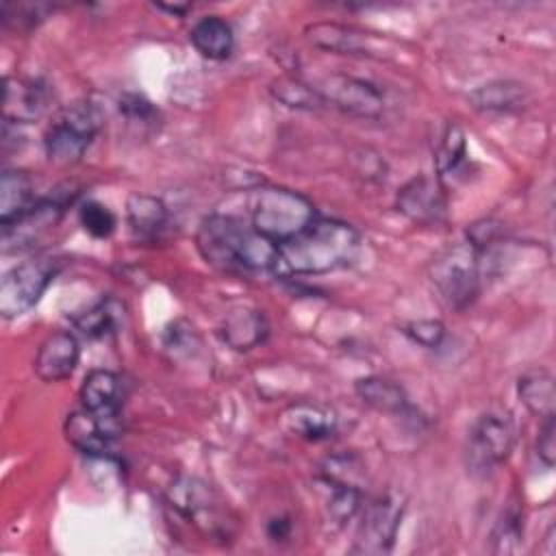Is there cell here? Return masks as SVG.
Returning <instances> with one entry per match:
<instances>
[{
  "instance_id": "e575fe53",
  "label": "cell",
  "mask_w": 556,
  "mask_h": 556,
  "mask_svg": "<svg viewBox=\"0 0 556 556\" xmlns=\"http://www.w3.org/2000/svg\"><path fill=\"white\" fill-rule=\"evenodd\" d=\"M119 111L126 115V119L141 122V124H150L156 117L154 106L146 98H141L137 93H124L119 98Z\"/></svg>"
},
{
  "instance_id": "5bb4252c",
  "label": "cell",
  "mask_w": 556,
  "mask_h": 556,
  "mask_svg": "<svg viewBox=\"0 0 556 556\" xmlns=\"http://www.w3.org/2000/svg\"><path fill=\"white\" fill-rule=\"evenodd\" d=\"M67 206V198L50 195L46 200H37L24 215L15 222L2 226L4 250H24L39 241L50 228H54Z\"/></svg>"
},
{
  "instance_id": "d6986e66",
  "label": "cell",
  "mask_w": 556,
  "mask_h": 556,
  "mask_svg": "<svg viewBox=\"0 0 556 556\" xmlns=\"http://www.w3.org/2000/svg\"><path fill=\"white\" fill-rule=\"evenodd\" d=\"M80 404L106 424H115L122 406V378L109 369H91L80 384Z\"/></svg>"
},
{
  "instance_id": "8992f818",
  "label": "cell",
  "mask_w": 556,
  "mask_h": 556,
  "mask_svg": "<svg viewBox=\"0 0 556 556\" xmlns=\"http://www.w3.org/2000/svg\"><path fill=\"white\" fill-rule=\"evenodd\" d=\"M517 430L515 421L504 410L482 413L467 441V467L476 476H489L497 465H502L515 447Z\"/></svg>"
},
{
  "instance_id": "d590c367",
  "label": "cell",
  "mask_w": 556,
  "mask_h": 556,
  "mask_svg": "<svg viewBox=\"0 0 556 556\" xmlns=\"http://www.w3.org/2000/svg\"><path fill=\"white\" fill-rule=\"evenodd\" d=\"M291 534V519L289 517H274L267 523V536L271 541H287Z\"/></svg>"
},
{
  "instance_id": "8fae6325",
  "label": "cell",
  "mask_w": 556,
  "mask_h": 556,
  "mask_svg": "<svg viewBox=\"0 0 556 556\" xmlns=\"http://www.w3.org/2000/svg\"><path fill=\"white\" fill-rule=\"evenodd\" d=\"M361 523L354 539V552L356 554H387L391 552L397 528L402 521L404 504L395 495H378L369 500L365 506H361Z\"/></svg>"
},
{
  "instance_id": "83f0119b",
  "label": "cell",
  "mask_w": 556,
  "mask_h": 556,
  "mask_svg": "<svg viewBox=\"0 0 556 556\" xmlns=\"http://www.w3.org/2000/svg\"><path fill=\"white\" fill-rule=\"evenodd\" d=\"M523 536V515L521 506L517 502H510L497 517L493 526V552L497 554H510L519 547V541Z\"/></svg>"
},
{
  "instance_id": "4316f807",
  "label": "cell",
  "mask_w": 556,
  "mask_h": 556,
  "mask_svg": "<svg viewBox=\"0 0 556 556\" xmlns=\"http://www.w3.org/2000/svg\"><path fill=\"white\" fill-rule=\"evenodd\" d=\"M467 161V141L465 132L458 124H447L437 152H434V167L439 174V180L445 176H454Z\"/></svg>"
},
{
  "instance_id": "f1b7e54d",
  "label": "cell",
  "mask_w": 556,
  "mask_h": 556,
  "mask_svg": "<svg viewBox=\"0 0 556 556\" xmlns=\"http://www.w3.org/2000/svg\"><path fill=\"white\" fill-rule=\"evenodd\" d=\"M113 306V300H102L93 304L91 308L74 317L76 330H80V334H85L87 339H104L113 334L117 328V311Z\"/></svg>"
},
{
  "instance_id": "e0dca14e",
  "label": "cell",
  "mask_w": 556,
  "mask_h": 556,
  "mask_svg": "<svg viewBox=\"0 0 556 556\" xmlns=\"http://www.w3.org/2000/svg\"><path fill=\"white\" fill-rule=\"evenodd\" d=\"M65 439L83 454L91 458L111 456V439L115 437V428L93 415L87 408L72 410L63 426Z\"/></svg>"
},
{
  "instance_id": "4dcf8cb0",
  "label": "cell",
  "mask_w": 556,
  "mask_h": 556,
  "mask_svg": "<svg viewBox=\"0 0 556 556\" xmlns=\"http://www.w3.org/2000/svg\"><path fill=\"white\" fill-rule=\"evenodd\" d=\"M78 219L80 226L96 239H106L113 235L115 230V215L109 211V206H104L98 200H87L80 204L78 208Z\"/></svg>"
},
{
  "instance_id": "8d00e7d4",
  "label": "cell",
  "mask_w": 556,
  "mask_h": 556,
  "mask_svg": "<svg viewBox=\"0 0 556 556\" xmlns=\"http://www.w3.org/2000/svg\"><path fill=\"white\" fill-rule=\"evenodd\" d=\"M159 9L169 11V13H174V15H182V13L189 9V4H159Z\"/></svg>"
},
{
  "instance_id": "836d02e7",
  "label": "cell",
  "mask_w": 556,
  "mask_h": 556,
  "mask_svg": "<svg viewBox=\"0 0 556 556\" xmlns=\"http://www.w3.org/2000/svg\"><path fill=\"white\" fill-rule=\"evenodd\" d=\"M554 434H556V417H554V415H547V417L541 419L539 437H536V456H539V460H541L545 467H552V465H554V458H556V441H554Z\"/></svg>"
},
{
  "instance_id": "3957f363",
  "label": "cell",
  "mask_w": 556,
  "mask_h": 556,
  "mask_svg": "<svg viewBox=\"0 0 556 556\" xmlns=\"http://www.w3.org/2000/svg\"><path fill=\"white\" fill-rule=\"evenodd\" d=\"M482 250L471 241L452 243L439 250L430 265L428 278L450 308L463 311L476 302L482 289Z\"/></svg>"
},
{
  "instance_id": "52a82bcc",
  "label": "cell",
  "mask_w": 556,
  "mask_h": 556,
  "mask_svg": "<svg viewBox=\"0 0 556 556\" xmlns=\"http://www.w3.org/2000/svg\"><path fill=\"white\" fill-rule=\"evenodd\" d=\"M59 274L56 258H33L11 267L0 280L2 317H20L30 311Z\"/></svg>"
},
{
  "instance_id": "f546056e",
  "label": "cell",
  "mask_w": 556,
  "mask_h": 556,
  "mask_svg": "<svg viewBox=\"0 0 556 556\" xmlns=\"http://www.w3.org/2000/svg\"><path fill=\"white\" fill-rule=\"evenodd\" d=\"M269 91L276 100H280L287 106H295V109H317V106H321V100L317 98V93L302 78L280 76L271 83Z\"/></svg>"
},
{
  "instance_id": "7a4b0ae2",
  "label": "cell",
  "mask_w": 556,
  "mask_h": 556,
  "mask_svg": "<svg viewBox=\"0 0 556 556\" xmlns=\"http://www.w3.org/2000/svg\"><path fill=\"white\" fill-rule=\"evenodd\" d=\"M361 250V235L354 226L315 217L300 235L278 245V265L289 274L319 276L354 263Z\"/></svg>"
},
{
  "instance_id": "6da1fadb",
  "label": "cell",
  "mask_w": 556,
  "mask_h": 556,
  "mask_svg": "<svg viewBox=\"0 0 556 556\" xmlns=\"http://www.w3.org/2000/svg\"><path fill=\"white\" fill-rule=\"evenodd\" d=\"M195 245L208 265L228 274L278 267V245L256 232L252 224L232 215L213 213L204 217L195 235Z\"/></svg>"
},
{
  "instance_id": "ffe728a7",
  "label": "cell",
  "mask_w": 556,
  "mask_h": 556,
  "mask_svg": "<svg viewBox=\"0 0 556 556\" xmlns=\"http://www.w3.org/2000/svg\"><path fill=\"white\" fill-rule=\"evenodd\" d=\"M222 343L235 352H248L261 345L269 334V324L265 315L250 306H237L228 311L217 328Z\"/></svg>"
},
{
  "instance_id": "cb8c5ba5",
  "label": "cell",
  "mask_w": 556,
  "mask_h": 556,
  "mask_svg": "<svg viewBox=\"0 0 556 556\" xmlns=\"http://www.w3.org/2000/svg\"><path fill=\"white\" fill-rule=\"evenodd\" d=\"M469 102L478 111H489V113H508L517 111L528 102V91L523 85L513 83V80H495L478 87L476 91L469 93Z\"/></svg>"
},
{
  "instance_id": "9c48e42d",
  "label": "cell",
  "mask_w": 556,
  "mask_h": 556,
  "mask_svg": "<svg viewBox=\"0 0 556 556\" xmlns=\"http://www.w3.org/2000/svg\"><path fill=\"white\" fill-rule=\"evenodd\" d=\"M167 502L180 517L191 521L204 534H228V521L219 508V500L206 482L191 476H180L167 489Z\"/></svg>"
},
{
  "instance_id": "1f68e13d",
  "label": "cell",
  "mask_w": 556,
  "mask_h": 556,
  "mask_svg": "<svg viewBox=\"0 0 556 556\" xmlns=\"http://www.w3.org/2000/svg\"><path fill=\"white\" fill-rule=\"evenodd\" d=\"M198 345H200V337H198L195 328L185 319H176L163 332V348H165V352L172 354V358L191 356Z\"/></svg>"
},
{
  "instance_id": "9a60e30c",
  "label": "cell",
  "mask_w": 556,
  "mask_h": 556,
  "mask_svg": "<svg viewBox=\"0 0 556 556\" xmlns=\"http://www.w3.org/2000/svg\"><path fill=\"white\" fill-rule=\"evenodd\" d=\"M80 345L78 339L67 330L48 334L35 354V374L43 382H61L70 378L78 365Z\"/></svg>"
},
{
  "instance_id": "44dd1931",
  "label": "cell",
  "mask_w": 556,
  "mask_h": 556,
  "mask_svg": "<svg viewBox=\"0 0 556 556\" xmlns=\"http://www.w3.org/2000/svg\"><path fill=\"white\" fill-rule=\"evenodd\" d=\"M189 39L193 43V48L211 59V61H224L232 54L235 48V33L232 26L222 20L219 15H206L200 17L189 33Z\"/></svg>"
},
{
  "instance_id": "7c38bea8",
  "label": "cell",
  "mask_w": 556,
  "mask_h": 556,
  "mask_svg": "<svg viewBox=\"0 0 556 556\" xmlns=\"http://www.w3.org/2000/svg\"><path fill=\"white\" fill-rule=\"evenodd\" d=\"M52 89L41 78L7 76L2 93V117L9 124H30L46 115L52 104Z\"/></svg>"
},
{
  "instance_id": "603a6c76",
  "label": "cell",
  "mask_w": 556,
  "mask_h": 556,
  "mask_svg": "<svg viewBox=\"0 0 556 556\" xmlns=\"http://www.w3.org/2000/svg\"><path fill=\"white\" fill-rule=\"evenodd\" d=\"M35 187L26 172L4 169L0 180V224H11L35 204Z\"/></svg>"
},
{
  "instance_id": "2e32d148",
  "label": "cell",
  "mask_w": 556,
  "mask_h": 556,
  "mask_svg": "<svg viewBox=\"0 0 556 556\" xmlns=\"http://www.w3.org/2000/svg\"><path fill=\"white\" fill-rule=\"evenodd\" d=\"M280 426L304 441H324L337 430V413L330 406L315 402H295L278 415Z\"/></svg>"
},
{
  "instance_id": "7402d4cb",
  "label": "cell",
  "mask_w": 556,
  "mask_h": 556,
  "mask_svg": "<svg viewBox=\"0 0 556 556\" xmlns=\"http://www.w3.org/2000/svg\"><path fill=\"white\" fill-rule=\"evenodd\" d=\"M354 391L363 404L371 406L378 413L387 415H404L410 404L406 391L389 378L382 376H365L354 382Z\"/></svg>"
},
{
  "instance_id": "30bf717a",
  "label": "cell",
  "mask_w": 556,
  "mask_h": 556,
  "mask_svg": "<svg viewBox=\"0 0 556 556\" xmlns=\"http://www.w3.org/2000/svg\"><path fill=\"white\" fill-rule=\"evenodd\" d=\"M304 37L319 50L369 59H387L393 54L395 46L389 37H378L376 33H367L363 28L339 22H315L306 26Z\"/></svg>"
},
{
  "instance_id": "d4e9b609",
  "label": "cell",
  "mask_w": 556,
  "mask_h": 556,
  "mask_svg": "<svg viewBox=\"0 0 556 556\" xmlns=\"http://www.w3.org/2000/svg\"><path fill=\"white\" fill-rule=\"evenodd\" d=\"M517 395L521 404L536 417H547L554 415V378L545 369H532L526 371L519 382H517Z\"/></svg>"
},
{
  "instance_id": "d6a6232c",
  "label": "cell",
  "mask_w": 556,
  "mask_h": 556,
  "mask_svg": "<svg viewBox=\"0 0 556 556\" xmlns=\"http://www.w3.org/2000/svg\"><path fill=\"white\" fill-rule=\"evenodd\" d=\"M402 332L417 345L434 350L443 343L445 339V326L439 319H417V321H408Z\"/></svg>"
},
{
  "instance_id": "ba28073f",
  "label": "cell",
  "mask_w": 556,
  "mask_h": 556,
  "mask_svg": "<svg viewBox=\"0 0 556 556\" xmlns=\"http://www.w3.org/2000/svg\"><path fill=\"white\" fill-rule=\"evenodd\" d=\"M308 85L317 93L321 104L334 106L348 115L378 119L384 113V96L369 80L341 72H330Z\"/></svg>"
},
{
  "instance_id": "484cf974",
  "label": "cell",
  "mask_w": 556,
  "mask_h": 556,
  "mask_svg": "<svg viewBox=\"0 0 556 556\" xmlns=\"http://www.w3.org/2000/svg\"><path fill=\"white\" fill-rule=\"evenodd\" d=\"M315 482L321 486L324 491V508L330 521H334L337 526H343L345 521H350L363 506V489L352 486V484H341V482H332L326 478H315Z\"/></svg>"
},
{
  "instance_id": "4fadbf2b",
  "label": "cell",
  "mask_w": 556,
  "mask_h": 556,
  "mask_svg": "<svg viewBox=\"0 0 556 556\" xmlns=\"http://www.w3.org/2000/svg\"><path fill=\"white\" fill-rule=\"evenodd\" d=\"M395 208L417 224H437L445 217V189L439 178L415 176L400 187L395 195Z\"/></svg>"
},
{
  "instance_id": "5b68a950",
  "label": "cell",
  "mask_w": 556,
  "mask_h": 556,
  "mask_svg": "<svg viewBox=\"0 0 556 556\" xmlns=\"http://www.w3.org/2000/svg\"><path fill=\"white\" fill-rule=\"evenodd\" d=\"M102 119V111L89 100L63 106L43 135L46 156L54 165L78 163L100 132Z\"/></svg>"
},
{
  "instance_id": "ac0fdd59",
  "label": "cell",
  "mask_w": 556,
  "mask_h": 556,
  "mask_svg": "<svg viewBox=\"0 0 556 556\" xmlns=\"http://www.w3.org/2000/svg\"><path fill=\"white\" fill-rule=\"evenodd\" d=\"M126 222L139 243H156L169 230V211L156 195L132 193L126 200Z\"/></svg>"
},
{
  "instance_id": "277c9868",
  "label": "cell",
  "mask_w": 556,
  "mask_h": 556,
  "mask_svg": "<svg viewBox=\"0 0 556 556\" xmlns=\"http://www.w3.org/2000/svg\"><path fill=\"white\" fill-rule=\"evenodd\" d=\"M313 202L287 187H258L250 200V224L280 245L300 235L315 219Z\"/></svg>"
}]
</instances>
